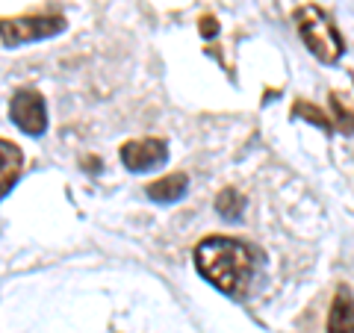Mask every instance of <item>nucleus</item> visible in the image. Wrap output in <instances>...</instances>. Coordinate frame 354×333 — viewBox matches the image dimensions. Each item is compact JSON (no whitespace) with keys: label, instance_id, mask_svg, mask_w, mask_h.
Masks as SVG:
<instances>
[{"label":"nucleus","instance_id":"nucleus-1","mask_svg":"<svg viewBox=\"0 0 354 333\" xmlns=\"http://www.w3.org/2000/svg\"><path fill=\"white\" fill-rule=\"evenodd\" d=\"M195 263L209 283L225 295H239L251 283L254 257L248 245L227 236H209L195 248Z\"/></svg>","mask_w":354,"mask_h":333},{"label":"nucleus","instance_id":"nucleus-2","mask_svg":"<svg viewBox=\"0 0 354 333\" xmlns=\"http://www.w3.org/2000/svg\"><path fill=\"white\" fill-rule=\"evenodd\" d=\"M295 24H298V32H301V39L313 57H319L328 65L342 57L346 41H342L339 30L330 24V18L319 6H301L295 12Z\"/></svg>","mask_w":354,"mask_h":333},{"label":"nucleus","instance_id":"nucleus-3","mask_svg":"<svg viewBox=\"0 0 354 333\" xmlns=\"http://www.w3.org/2000/svg\"><path fill=\"white\" fill-rule=\"evenodd\" d=\"M65 30L62 15H21V18H0V39L6 48H18L27 41H41L59 36Z\"/></svg>","mask_w":354,"mask_h":333},{"label":"nucleus","instance_id":"nucleus-4","mask_svg":"<svg viewBox=\"0 0 354 333\" xmlns=\"http://www.w3.org/2000/svg\"><path fill=\"white\" fill-rule=\"evenodd\" d=\"M9 115H12L15 127L27 136H41L48 130V106H44V97L32 88H21L12 97V106H9Z\"/></svg>","mask_w":354,"mask_h":333},{"label":"nucleus","instance_id":"nucleus-5","mask_svg":"<svg viewBox=\"0 0 354 333\" xmlns=\"http://www.w3.org/2000/svg\"><path fill=\"white\" fill-rule=\"evenodd\" d=\"M165 160H169V148L162 139H136L121 145V162L136 174L160 169V165H165Z\"/></svg>","mask_w":354,"mask_h":333},{"label":"nucleus","instance_id":"nucleus-6","mask_svg":"<svg viewBox=\"0 0 354 333\" xmlns=\"http://www.w3.org/2000/svg\"><path fill=\"white\" fill-rule=\"evenodd\" d=\"M328 333H354V295L348 286H339L328 313Z\"/></svg>","mask_w":354,"mask_h":333},{"label":"nucleus","instance_id":"nucleus-7","mask_svg":"<svg viewBox=\"0 0 354 333\" xmlns=\"http://www.w3.org/2000/svg\"><path fill=\"white\" fill-rule=\"evenodd\" d=\"M21 165H24V157L21 151L12 145V142L0 139V201L12 192V186L21 177Z\"/></svg>","mask_w":354,"mask_h":333},{"label":"nucleus","instance_id":"nucleus-8","mask_svg":"<svg viewBox=\"0 0 354 333\" xmlns=\"http://www.w3.org/2000/svg\"><path fill=\"white\" fill-rule=\"evenodd\" d=\"M186 189H189V177L186 174H165L162 180L148 186V198L157 204H174L186 195Z\"/></svg>","mask_w":354,"mask_h":333},{"label":"nucleus","instance_id":"nucleus-9","mask_svg":"<svg viewBox=\"0 0 354 333\" xmlns=\"http://www.w3.org/2000/svg\"><path fill=\"white\" fill-rule=\"evenodd\" d=\"M242 207H245V201H242V195L236 192V189H225V192L216 198V209L227 221H239L242 218Z\"/></svg>","mask_w":354,"mask_h":333},{"label":"nucleus","instance_id":"nucleus-10","mask_svg":"<svg viewBox=\"0 0 354 333\" xmlns=\"http://www.w3.org/2000/svg\"><path fill=\"white\" fill-rule=\"evenodd\" d=\"M292 115H307L310 118V124H322V127H328V121H325V115L322 113H316L310 104H298L295 109H292Z\"/></svg>","mask_w":354,"mask_h":333},{"label":"nucleus","instance_id":"nucleus-11","mask_svg":"<svg viewBox=\"0 0 354 333\" xmlns=\"http://www.w3.org/2000/svg\"><path fill=\"white\" fill-rule=\"evenodd\" d=\"M198 27H201V36L213 39L216 32H218V21H216L213 15H207V18H201V24H198Z\"/></svg>","mask_w":354,"mask_h":333}]
</instances>
